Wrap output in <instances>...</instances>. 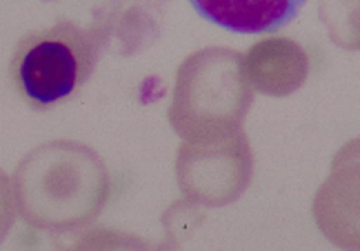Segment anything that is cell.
Instances as JSON below:
<instances>
[{"label":"cell","instance_id":"cell-1","mask_svg":"<svg viewBox=\"0 0 360 251\" xmlns=\"http://www.w3.org/2000/svg\"><path fill=\"white\" fill-rule=\"evenodd\" d=\"M13 187L27 222L67 231L96 218L107 200L109 178L96 151L80 143L53 141L20 160Z\"/></svg>","mask_w":360,"mask_h":251},{"label":"cell","instance_id":"cell-2","mask_svg":"<svg viewBox=\"0 0 360 251\" xmlns=\"http://www.w3.org/2000/svg\"><path fill=\"white\" fill-rule=\"evenodd\" d=\"M98 56L101 40L91 27L60 18L18 40L11 53L9 78L30 107L51 109L85 85Z\"/></svg>","mask_w":360,"mask_h":251},{"label":"cell","instance_id":"cell-3","mask_svg":"<svg viewBox=\"0 0 360 251\" xmlns=\"http://www.w3.org/2000/svg\"><path fill=\"white\" fill-rule=\"evenodd\" d=\"M247 103L249 91L236 53L205 49L180 67L169 118L178 134L189 136L223 122H236L245 114Z\"/></svg>","mask_w":360,"mask_h":251},{"label":"cell","instance_id":"cell-4","mask_svg":"<svg viewBox=\"0 0 360 251\" xmlns=\"http://www.w3.org/2000/svg\"><path fill=\"white\" fill-rule=\"evenodd\" d=\"M205 20L233 34H269L281 30L304 0H189Z\"/></svg>","mask_w":360,"mask_h":251},{"label":"cell","instance_id":"cell-5","mask_svg":"<svg viewBox=\"0 0 360 251\" xmlns=\"http://www.w3.org/2000/svg\"><path fill=\"white\" fill-rule=\"evenodd\" d=\"M13 222V191L9 185V178L0 169V240L5 238Z\"/></svg>","mask_w":360,"mask_h":251}]
</instances>
